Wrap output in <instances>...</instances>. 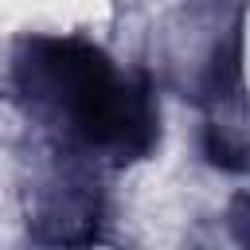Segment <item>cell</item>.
Segmentation results:
<instances>
[{"mask_svg": "<svg viewBox=\"0 0 250 250\" xmlns=\"http://www.w3.org/2000/svg\"><path fill=\"white\" fill-rule=\"evenodd\" d=\"M16 82L35 105L62 113L74 125L117 82V74L109 59L82 39H31L16 59Z\"/></svg>", "mask_w": 250, "mask_h": 250, "instance_id": "obj_1", "label": "cell"}, {"mask_svg": "<svg viewBox=\"0 0 250 250\" xmlns=\"http://www.w3.org/2000/svg\"><path fill=\"white\" fill-rule=\"evenodd\" d=\"M90 148H105L121 160H137L156 145V105L148 86L137 82H113L74 125H70Z\"/></svg>", "mask_w": 250, "mask_h": 250, "instance_id": "obj_2", "label": "cell"}, {"mask_svg": "<svg viewBox=\"0 0 250 250\" xmlns=\"http://www.w3.org/2000/svg\"><path fill=\"white\" fill-rule=\"evenodd\" d=\"M203 152H207V160H211L215 168H223V172H246V168H250V152H246L242 145H234L219 125H211V129L203 133Z\"/></svg>", "mask_w": 250, "mask_h": 250, "instance_id": "obj_3", "label": "cell"}, {"mask_svg": "<svg viewBox=\"0 0 250 250\" xmlns=\"http://www.w3.org/2000/svg\"><path fill=\"white\" fill-rule=\"evenodd\" d=\"M230 230H234L238 242L250 246V199H238V203H234V211H230Z\"/></svg>", "mask_w": 250, "mask_h": 250, "instance_id": "obj_4", "label": "cell"}]
</instances>
